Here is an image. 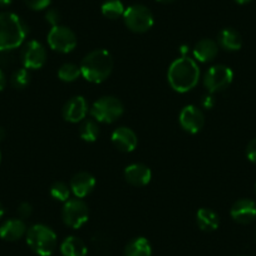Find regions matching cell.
<instances>
[{
	"instance_id": "cell-21",
	"label": "cell",
	"mask_w": 256,
	"mask_h": 256,
	"mask_svg": "<svg viewBox=\"0 0 256 256\" xmlns=\"http://www.w3.org/2000/svg\"><path fill=\"white\" fill-rule=\"evenodd\" d=\"M196 221H198V228L206 232H211L215 231L218 228L220 224V218H218V214L211 208H202L198 211L196 214Z\"/></svg>"
},
{
	"instance_id": "cell-6",
	"label": "cell",
	"mask_w": 256,
	"mask_h": 256,
	"mask_svg": "<svg viewBox=\"0 0 256 256\" xmlns=\"http://www.w3.org/2000/svg\"><path fill=\"white\" fill-rule=\"evenodd\" d=\"M126 26L134 33H146L154 26V16L147 6L141 4L128 6L123 14Z\"/></svg>"
},
{
	"instance_id": "cell-30",
	"label": "cell",
	"mask_w": 256,
	"mask_h": 256,
	"mask_svg": "<svg viewBox=\"0 0 256 256\" xmlns=\"http://www.w3.org/2000/svg\"><path fill=\"white\" fill-rule=\"evenodd\" d=\"M46 20L52 26H59V22H60V13H59L56 9H49L46 13Z\"/></svg>"
},
{
	"instance_id": "cell-35",
	"label": "cell",
	"mask_w": 256,
	"mask_h": 256,
	"mask_svg": "<svg viewBox=\"0 0 256 256\" xmlns=\"http://www.w3.org/2000/svg\"><path fill=\"white\" fill-rule=\"evenodd\" d=\"M12 2H13V0H0V6H9V4H12Z\"/></svg>"
},
{
	"instance_id": "cell-22",
	"label": "cell",
	"mask_w": 256,
	"mask_h": 256,
	"mask_svg": "<svg viewBox=\"0 0 256 256\" xmlns=\"http://www.w3.org/2000/svg\"><path fill=\"white\" fill-rule=\"evenodd\" d=\"M152 248L146 238H136L127 244L124 256H151Z\"/></svg>"
},
{
	"instance_id": "cell-32",
	"label": "cell",
	"mask_w": 256,
	"mask_h": 256,
	"mask_svg": "<svg viewBox=\"0 0 256 256\" xmlns=\"http://www.w3.org/2000/svg\"><path fill=\"white\" fill-rule=\"evenodd\" d=\"M246 156H248V161L256 164V138L248 142V147H246Z\"/></svg>"
},
{
	"instance_id": "cell-2",
	"label": "cell",
	"mask_w": 256,
	"mask_h": 256,
	"mask_svg": "<svg viewBox=\"0 0 256 256\" xmlns=\"http://www.w3.org/2000/svg\"><path fill=\"white\" fill-rule=\"evenodd\" d=\"M80 74L90 83H102L113 70V58L106 49H96L82 59Z\"/></svg>"
},
{
	"instance_id": "cell-39",
	"label": "cell",
	"mask_w": 256,
	"mask_h": 256,
	"mask_svg": "<svg viewBox=\"0 0 256 256\" xmlns=\"http://www.w3.org/2000/svg\"><path fill=\"white\" fill-rule=\"evenodd\" d=\"M157 2H160V3H172L174 0H157Z\"/></svg>"
},
{
	"instance_id": "cell-27",
	"label": "cell",
	"mask_w": 256,
	"mask_h": 256,
	"mask_svg": "<svg viewBox=\"0 0 256 256\" xmlns=\"http://www.w3.org/2000/svg\"><path fill=\"white\" fill-rule=\"evenodd\" d=\"M10 83L16 90H24L26 86H29L30 83V74H29V70L26 68H20V70H16V72L12 74Z\"/></svg>"
},
{
	"instance_id": "cell-23",
	"label": "cell",
	"mask_w": 256,
	"mask_h": 256,
	"mask_svg": "<svg viewBox=\"0 0 256 256\" xmlns=\"http://www.w3.org/2000/svg\"><path fill=\"white\" fill-rule=\"evenodd\" d=\"M102 14L106 18L110 19V20H116V19L123 18V14H124V6L120 0H107L102 4Z\"/></svg>"
},
{
	"instance_id": "cell-24",
	"label": "cell",
	"mask_w": 256,
	"mask_h": 256,
	"mask_svg": "<svg viewBox=\"0 0 256 256\" xmlns=\"http://www.w3.org/2000/svg\"><path fill=\"white\" fill-rule=\"evenodd\" d=\"M80 136L83 141L88 142V144L97 141L98 136H100V127H98L97 122L93 120H84L80 127Z\"/></svg>"
},
{
	"instance_id": "cell-11",
	"label": "cell",
	"mask_w": 256,
	"mask_h": 256,
	"mask_svg": "<svg viewBox=\"0 0 256 256\" xmlns=\"http://www.w3.org/2000/svg\"><path fill=\"white\" fill-rule=\"evenodd\" d=\"M178 120L181 127L184 128V131L195 134L202 130L204 124H205V116L200 108L194 104H190L182 108L178 116Z\"/></svg>"
},
{
	"instance_id": "cell-9",
	"label": "cell",
	"mask_w": 256,
	"mask_h": 256,
	"mask_svg": "<svg viewBox=\"0 0 256 256\" xmlns=\"http://www.w3.org/2000/svg\"><path fill=\"white\" fill-rule=\"evenodd\" d=\"M234 72L230 67L224 64H216L206 70L204 76V84L210 93L221 92L231 84Z\"/></svg>"
},
{
	"instance_id": "cell-16",
	"label": "cell",
	"mask_w": 256,
	"mask_h": 256,
	"mask_svg": "<svg viewBox=\"0 0 256 256\" xmlns=\"http://www.w3.org/2000/svg\"><path fill=\"white\" fill-rule=\"evenodd\" d=\"M96 186V178L90 172H78L70 180V191L77 198H83L93 191Z\"/></svg>"
},
{
	"instance_id": "cell-40",
	"label": "cell",
	"mask_w": 256,
	"mask_h": 256,
	"mask_svg": "<svg viewBox=\"0 0 256 256\" xmlns=\"http://www.w3.org/2000/svg\"><path fill=\"white\" fill-rule=\"evenodd\" d=\"M0 161H2V152H0Z\"/></svg>"
},
{
	"instance_id": "cell-26",
	"label": "cell",
	"mask_w": 256,
	"mask_h": 256,
	"mask_svg": "<svg viewBox=\"0 0 256 256\" xmlns=\"http://www.w3.org/2000/svg\"><path fill=\"white\" fill-rule=\"evenodd\" d=\"M70 187L64 182H54L50 187V196L56 201L67 202L70 198Z\"/></svg>"
},
{
	"instance_id": "cell-33",
	"label": "cell",
	"mask_w": 256,
	"mask_h": 256,
	"mask_svg": "<svg viewBox=\"0 0 256 256\" xmlns=\"http://www.w3.org/2000/svg\"><path fill=\"white\" fill-rule=\"evenodd\" d=\"M202 106L205 108H212L214 106H215V98H214V96H212V93H210V94H206V96H204V98H202Z\"/></svg>"
},
{
	"instance_id": "cell-14",
	"label": "cell",
	"mask_w": 256,
	"mask_h": 256,
	"mask_svg": "<svg viewBox=\"0 0 256 256\" xmlns=\"http://www.w3.org/2000/svg\"><path fill=\"white\" fill-rule=\"evenodd\" d=\"M231 218L238 224L252 222L256 218V204L250 198H240L231 208Z\"/></svg>"
},
{
	"instance_id": "cell-5",
	"label": "cell",
	"mask_w": 256,
	"mask_h": 256,
	"mask_svg": "<svg viewBox=\"0 0 256 256\" xmlns=\"http://www.w3.org/2000/svg\"><path fill=\"white\" fill-rule=\"evenodd\" d=\"M124 112L123 103L113 96H104L93 103L90 114L97 122L113 123Z\"/></svg>"
},
{
	"instance_id": "cell-10",
	"label": "cell",
	"mask_w": 256,
	"mask_h": 256,
	"mask_svg": "<svg viewBox=\"0 0 256 256\" xmlns=\"http://www.w3.org/2000/svg\"><path fill=\"white\" fill-rule=\"evenodd\" d=\"M20 56L26 70H40L46 62V50L38 40H29L24 44Z\"/></svg>"
},
{
	"instance_id": "cell-4",
	"label": "cell",
	"mask_w": 256,
	"mask_h": 256,
	"mask_svg": "<svg viewBox=\"0 0 256 256\" xmlns=\"http://www.w3.org/2000/svg\"><path fill=\"white\" fill-rule=\"evenodd\" d=\"M26 244L39 256H50L56 248V235L49 226L36 224L26 234Z\"/></svg>"
},
{
	"instance_id": "cell-29",
	"label": "cell",
	"mask_w": 256,
	"mask_h": 256,
	"mask_svg": "<svg viewBox=\"0 0 256 256\" xmlns=\"http://www.w3.org/2000/svg\"><path fill=\"white\" fill-rule=\"evenodd\" d=\"M24 2L33 10H44L48 8L52 0H24Z\"/></svg>"
},
{
	"instance_id": "cell-1",
	"label": "cell",
	"mask_w": 256,
	"mask_h": 256,
	"mask_svg": "<svg viewBox=\"0 0 256 256\" xmlns=\"http://www.w3.org/2000/svg\"><path fill=\"white\" fill-rule=\"evenodd\" d=\"M167 80L174 90L186 93L194 90L200 80V68L196 60L188 56L174 59L167 72Z\"/></svg>"
},
{
	"instance_id": "cell-8",
	"label": "cell",
	"mask_w": 256,
	"mask_h": 256,
	"mask_svg": "<svg viewBox=\"0 0 256 256\" xmlns=\"http://www.w3.org/2000/svg\"><path fill=\"white\" fill-rule=\"evenodd\" d=\"M90 218V210L80 198H70L62 208L63 222L70 228H80Z\"/></svg>"
},
{
	"instance_id": "cell-17",
	"label": "cell",
	"mask_w": 256,
	"mask_h": 256,
	"mask_svg": "<svg viewBox=\"0 0 256 256\" xmlns=\"http://www.w3.org/2000/svg\"><path fill=\"white\" fill-rule=\"evenodd\" d=\"M26 222L22 218H9L0 226V238L6 241H16L26 234Z\"/></svg>"
},
{
	"instance_id": "cell-15",
	"label": "cell",
	"mask_w": 256,
	"mask_h": 256,
	"mask_svg": "<svg viewBox=\"0 0 256 256\" xmlns=\"http://www.w3.org/2000/svg\"><path fill=\"white\" fill-rule=\"evenodd\" d=\"M124 178L132 186H146L151 181L152 171L144 164H132L124 168Z\"/></svg>"
},
{
	"instance_id": "cell-7",
	"label": "cell",
	"mask_w": 256,
	"mask_h": 256,
	"mask_svg": "<svg viewBox=\"0 0 256 256\" xmlns=\"http://www.w3.org/2000/svg\"><path fill=\"white\" fill-rule=\"evenodd\" d=\"M46 40L53 50L62 54L70 53L77 46V36H76L74 32L68 26H60V24L52 26L48 36H46Z\"/></svg>"
},
{
	"instance_id": "cell-20",
	"label": "cell",
	"mask_w": 256,
	"mask_h": 256,
	"mask_svg": "<svg viewBox=\"0 0 256 256\" xmlns=\"http://www.w3.org/2000/svg\"><path fill=\"white\" fill-rule=\"evenodd\" d=\"M60 252L63 256H87L88 248L80 238L68 236L60 244Z\"/></svg>"
},
{
	"instance_id": "cell-28",
	"label": "cell",
	"mask_w": 256,
	"mask_h": 256,
	"mask_svg": "<svg viewBox=\"0 0 256 256\" xmlns=\"http://www.w3.org/2000/svg\"><path fill=\"white\" fill-rule=\"evenodd\" d=\"M14 62H16V58H14V54L12 53V50L0 49V68H2V66L3 67H9Z\"/></svg>"
},
{
	"instance_id": "cell-31",
	"label": "cell",
	"mask_w": 256,
	"mask_h": 256,
	"mask_svg": "<svg viewBox=\"0 0 256 256\" xmlns=\"http://www.w3.org/2000/svg\"><path fill=\"white\" fill-rule=\"evenodd\" d=\"M32 214H33V206H32L30 204L23 202V204H20V205H19L18 215H19V218H22V220L30 218Z\"/></svg>"
},
{
	"instance_id": "cell-19",
	"label": "cell",
	"mask_w": 256,
	"mask_h": 256,
	"mask_svg": "<svg viewBox=\"0 0 256 256\" xmlns=\"http://www.w3.org/2000/svg\"><path fill=\"white\" fill-rule=\"evenodd\" d=\"M218 43L221 48L228 52L240 50L242 46V38L240 33L232 28H225L218 33Z\"/></svg>"
},
{
	"instance_id": "cell-34",
	"label": "cell",
	"mask_w": 256,
	"mask_h": 256,
	"mask_svg": "<svg viewBox=\"0 0 256 256\" xmlns=\"http://www.w3.org/2000/svg\"><path fill=\"white\" fill-rule=\"evenodd\" d=\"M6 74H4L3 70L0 68V92L6 88Z\"/></svg>"
},
{
	"instance_id": "cell-13",
	"label": "cell",
	"mask_w": 256,
	"mask_h": 256,
	"mask_svg": "<svg viewBox=\"0 0 256 256\" xmlns=\"http://www.w3.org/2000/svg\"><path fill=\"white\" fill-rule=\"evenodd\" d=\"M88 113V103L82 96H76L63 107V118L67 122L78 123L86 118Z\"/></svg>"
},
{
	"instance_id": "cell-37",
	"label": "cell",
	"mask_w": 256,
	"mask_h": 256,
	"mask_svg": "<svg viewBox=\"0 0 256 256\" xmlns=\"http://www.w3.org/2000/svg\"><path fill=\"white\" fill-rule=\"evenodd\" d=\"M235 2L238 4H248V3H250L251 0H235Z\"/></svg>"
},
{
	"instance_id": "cell-36",
	"label": "cell",
	"mask_w": 256,
	"mask_h": 256,
	"mask_svg": "<svg viewBox=\"0 0 256 256\" xmlns=\"http://www.w3.org/2000/svg\"><path fill=\"white\" fill-rule=\"evenodd\" d=\"M4 137H6V130L3 127H0V141H3Z\"/></svg>"
},
{
	"instance_id": "cell-38",
	"label": "cell",
	"mask_w": 256,
	"mask_h": 256,
	"mask_svg": "<svg viewBox=\"0 0 256 256\" xmlns=\"http://www.w3.org/2000/svg\"><path fill=\"white\" fill-rule=\"evenodd\" d=\"M4 215V208L3 205H2V202H0V218H2V216Z\"/></svg>"
},
{
	"instance_id": "cell-41",
	"label": "cell",
	"mask_w": 256,
	"mask_h": 256,
	"mask_svg": "<svg viewBox=\"0 0 256 256\" xmlns=\"http://www.w3.org/2000/svg\"><path fill=\"white\" fill-rule=\"evenodd\" d=\"M255 195H256V184H255Z\"/></svg>"
},
{
	"instance_id": "cell-25",
	"label": "cell",
	"mask_w": 256,
	"mask_h": 256,
	"mask_svg": "<svg viewBox=\"0 0 256 256\" xmlns=\"http://www.w3.org/2000/svg\"><path fill=\"white\" fill-rule=\"evenodd\" d=\"M80 76V66L74 63H64L58 70V78L66 83L76 82Z\"/></svg>"
},
{
	"instance_id": "cell-3",
	"label": "cell",
	"mask_w": 256,
	"mask_h": 256,
	"mask_svg": "<svg viewBox=\"0 0 256 256\" xmlns=\"http://www.w3.org/2000/svg\"><path fill=\"white\" fill-rule=\"evenodd\" d=\"M28 26L16 14L0 13V49L13 50L24 43Z\"/></svg>"
},
{
	"instance_id": "cell-12",
	"label": "cell",
	"mask_w": 256,
	"mask_h": 256,
	"mask_svg": "<svg viewBox=\"0 0 256 256\" xmlns=\"http://www.w3.org/2000/svg\"><path fill=\"white\" fill-rule=\"evenodd\" d=\"M110 140L116 148L120 150V152H126V154L134 151L138 144L136 132L128 127L116 128L110 136Z\"/></svg>"
},
{
	"instance_id": "cell-18",
	"label": "cell",
	"mask_w": 256,
	"mask_h": 256,
	"mask_svg": "<svg viewBox=\"0 0 256 256\" xmlns=\"http://www.w3.org/2000/svg\"><path fill=\"white\" fill-rule=\"evenodd\" d=\"M192 53H194L196 60L201 62V63H208L218 56V44L212 39H201L195 44Z\"/></svg>"
}]
</instances>
